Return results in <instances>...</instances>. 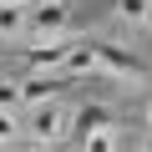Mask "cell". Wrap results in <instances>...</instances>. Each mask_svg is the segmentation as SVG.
Wrapping results in <instances>:
<instances>
[{"label": "cell", "mask_w": 152, "mask_h": 152, "mask_svg": "<svg viewBox=\"0 0 152 152\" xmlns=\"http://www.w3.org/2000/svg\"><path fill=\"white\" fill-rule=\"evenodd\" d=\"M61 66H66L71 76H91V71H96V51H91V46H71Z\"/></svg>", "instance_id": "52a82bcc"}, {"label": "cell", "mask_w": 152, "mask_h": 152, "mask_svg": "<svg viewBox=\"0 0 152 152\" xmlns=\"http://www.w3.org/2000/svg\"><path fill=\"white\" fill-rule=\"evenodd\" d=\"M66 20H71V15H66L61 0H41V5L31 10V20H26V26H31L36 36H61V31H66Z\"/></svg>", "instance_id": "3957f363"}, {"label": "cell", "mask_w": 152, "mask_h": 152, "mask_svg": "<svg viewBox=\"0 0 152 152\" xmlns=\"http://www.w3.org/2000/svg\"><path fill=\"white\" fill-rule=\"evenodd\" d=\"M117 15L132 20V26H147L152 20V0H117Z\"/></svg>", "instance_id": "9c48e42d"}, {"label": "cell", "mask_w": 152, "mask_h": 152, "mask_svg": "<svg viewBox=\"0 0 152 152\" xmlns=\"http://www.w3.org/2000/svg\"><path fill=\"white\" fill-rule=\"evenodd\" d=\"M142 152H152V147H142Z\"/></svg>", "instance_id": "e0dca14e"}, {"label": "cell", "mask_w": 152, "mask_h": 152, "mask_svg": "<svg viewBox=\"0 0 152 152\" xmlns=\"http://www.w3.org/2000/svg\"><path fill=\"white\" fill-rule=\"evenodd\" d=\"M96 127H112V112H107L102 102H86L81 112H76V132L86 137V132H96Z\"/></svg>", "instance_id": "8992f818"}, {"label": "cell", "mask_w": 152, "mask_h": 152, "mask_svg": "<svg viewBox=\"0 0 152 152\" xmlns=\"http://www.w3.org/2000/svg\"><path fill=\"white\" fill-rule=\"evenodd\" d=\"M20 152H41V142H36V147H20Z\"/></svg>", "instance_id": "4fadbf2b"}, {"label": "cell", "mask_w": 152, "mask_h": 152, "mask_svg": "<svg viewBox=\"0 0 152 152\" xmlns=\"http://www.w3.org/2000/svg\"><path fill=\"white\" fill-rule=\"evenodd\" d=\"M56 91H61V76H51V71H31L26 81H20V102H31V107L56 102Z\"/></svg>", "instance_id": "277c9868"}, {"label": "cell", "mask_w": 152, "mask_h": 152, "mask_svg": "<svg viewBox=\"0 0 152 152\" xmlns=\"http://www.w3.org/2000/svg\"><path fill=\"white\" fill-rule=\"evenodd\" d=\"M5 5H26V0H5Z\"/></svg>", "instance_id": "5bb4252c"}, {"label": "cell", "mask_w": 152, "mask_h": 152, "mask_svg": "<svg viewBox=\"0 0 152 152\" xmlns=\"http://www.w3.org/2000/svg\"><path fill=\"white\" fill-rule=\"evenodd\" d=\"M20 31H26V10H20V5H5V0H0V36L10 41V36H20Z\"/></svg>", "instance_id": "ba28073f"}, {"label": "cell", "mask_w": 152, "mask_h": 152, "mask_svg": "<svg viewBox=\"0 0 152 152\" xmlns=\"http://www.w3.org/2000/svg\"><path fill=\"white\" fill-rule=\"evenodd\" d=\"M0 107H20V81H0Z\"/></svg>", "instance_id": "8fae6325"}, {"label": "cell", "mask_w": 152, "mask_h": 152, "mask_svg": "<svg viewBox=\"0 0 152 152\" xmlns=\"http://www.w3.org/2000/svg\"><path fill=\"white\" fill-rule=\"evenodd\" d=\"M147 122H152V107H147Z\"/></svg>", "instance_id": "9a60e30c"}, {"label": "cell", "mask_w": 152, "mask_h": 152, "mask_svg": "<svg viewBox=\"0 0 152 152\" xmlns=\"http://www.w3.org/2000/svg\"><path fill=\"white\" fill-rule=\"evenodd\" d=\"M81 152H117V132H112V127L86 132V137H81Z\"/></svg>", "instance_id": "30bf717a"}, {"label": "cell", "mask_w": 152, "mask_h": 152, "mask_svg": "<svg viewBox=\"0 0 152 152\" xmlns=\"http://www.w3.org/2000/svg\"><path fill=\"white\" fill-rule=\"evenodd\" d=\"M0 142H5V147H10V142H15V117H10V112H5V107H0Z\"/></svg>", "instance_id": "7c38bea8"}, {"label": "cell", "mask_w": 152, "mask_h": 152, "mask_svg": "<svg viewBox=\"0 0 152 152\" xmlns=\"http://www.w3.org/2000/svg\"><path fill=\"white\" fill-rule=\"evenodd\" d=\"M96 51V71H107V76H122V81H147V66L137 61V56H127L122 46H91Z\"/></svg>", "instance_id": "6da1fadb"}, {"label": "cell", "mask_w": 152, "mask_h": 152, "mask_svg": "<svg viewBox=\"0 0 152 152\" xmlns=\"http://www.w3.org/2000/svg\"><path fill=\"white\" fill-rule=\"evenodd\" d=\"M66 51H71V46H66L61 36H41V46L26 51V61H31V71H56V66L66 61Z\"/></svg>", "instance_id": "5b68a950"}, {"label": "cell", "mask_w": 152, "mask_h": 152, "mask_svg": "<svg viewBox=\"0 0 152 152\" xmlns=\"http://www.w3.org/2000/svg\"><path fill=\"white\" fill-rule=\"evenodd\" d=\"M0 152H5V142H0Z\"/></svg>", "instance_id": "2e32d148"}, {"label": "cell", "mask_w": 152, "mask_h": 152, "mask_svg": "<svg viewBox=\"0 0 152 152\" xmlns=\"http://www.w3.org/2000/svg\"><path fill=\"white\" fill-rule=\"evenodd\" d=\"M66 122H71V117H66L56 102H41L36 117H31V137H36L41 147H46V142H61V137H66Z\"/></svg>", "instance_id": "7a4b0ae2"}]
</instances>
